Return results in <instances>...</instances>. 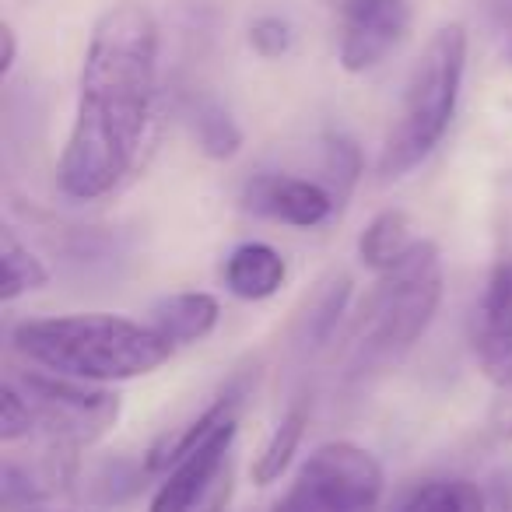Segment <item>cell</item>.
<instances>
[{
	"label": "cell",
	"instance_id": "6da1fadb",
	"mask_svg": "<svg viewBox=\"0 0 512 512\" xmlns=\"http://www.w3.org/2000/svg\"><path fill=\"white\" fill-rule=\"evenodd\" d=\"M158 46V18L144 0H116L95 18L57 162V183L71 200L109 197L141 165L155 120Z\"/></svg>",
	"mask_w": 512,
	"mask_h": 512
},
{
	"label": "cell",
	"instance_id": "7a4b0ae2",
	"mask_svg": "<svg viewBox=\"0 0 512 512\" xmlns=\"http://www.w3.org/2000/svg\"><path fill=\"white\" fill-rule=\"evenodd\" d=\"M442 281L446 278H442L439 246L428 239H418L400 264L376 274V285L344 334V386L351 390L372 386L411 355L442 306V288H446Z\"/></svg>",
	"mask_w": 512,
	"mask_h": 512
},
{
	"label": "cell",
	"instance_id": "3957f363",
	"mask_svg": "<svg viewBox=\"0 0 512 512\" xmlns=\"http://www.w3.org/2000/svg\"><path fill=\"white\" fill-rule=\"evenodd\" d=\"M11 348L43 372L102 386L151 376L169 362L176 344L127 316L78 313L22 320L11 330Z\"/></svg>",
	"mask_w": 512,
	"mask_h": 512
},
{
	"label": "cell",
	"instance_id": "277c9868",
	"mask_svg": "<svg viewBox=\"0 0 512 512\" xmlns=\"http://www.w3.org/2000/svg\"><path fill=\"white\" fill-rule=\"evenodd\" d=\"M463 74H467V29L456 22L442 25L414 60L397 116L383 137L376 162L383 183L414 172L442 144L456 116Z\"/></svg>",
	"mask_w": 512,
	"mask_h": 512
},
{
	"label": "cell",
	"instance_id": "5b68a950",
	"mask_svg": "<svg viewBox=\"0 0 512 512\" xmlns=\"http://www.w3.org/2000/svg\"><path fill=\"white\" fill-rule=\"evenodd\" d=\"M8 379L29 400L36 435H43L46 446L78 453L99 442L120 421L123 400L102 390L99 383H81V379L53 376L43 369L8 372Z\"/></svg>",
	"mask_w": 512,
	"mask_h": 512
},
{
	"label": "cell",
	"instance_id": "8992f818",
	"mask_svg": "<svg viewBox=\"0 0 512 512\" xmlns=\"http://www.w3.org/2000/svg\"><path fill=\"white\" fill-rule=\"evenodd\" d=\"M383 467L355 442H327L295 474L271 512H372L383 498Z\"/></svg>",
	"mask_w": 512,
	"mask_h": 512
},
{
	"label": "cell",
	"instance_id": "52a82bcc",
	"mask_svg": "<svg viewBox=\"0 0 512 512\" xmlns=\"http://www.w3.org/2000/svg\"><path fill=\"white\" fill-rule=\"evenodd\" d=\"M239 421H225L158 481L148 512H225Z\"/></svg>",
	"mask_w": 512,
	"mask_h": 512
},
{
	"label": "cell",
	"instance_id": "ba28073f",
	"mask_svg": "<svg viewBox=\"0 0 512 512\" xmlns=\"http://www.w3.org/2000/svg\"><path fill=\"white\" fill-rule=\"evenodd\" d=\"M337 15V60L348 74L379 67L411 32L407 0H330Z\"/></svg>",
	"mask_w": 512,
	"mask_h": 512
},
{
	"label": "cell",
	"instance_id": "9c48e42d",
	"mask_svg": "<svg viewBox=\"0 0 512 512\" xmlns=\"http://www.w3.org/2000/svg\"><path fill=\"white\" fill-rule=\"evenodd\" d=\"M239 200L249 214L288 228H320L337 211V197L330 193V186L288 176V172H256L242 183Z\"/></svg>",
	"mask_w": 512,
	"mask_h": 512
},
{
	"label": "cell",
	"instance_id": "30bf717a",
	"mask_svg": "<svg viewBox=\"0 0 512 512\" xmlns=\"http://www.w3.org/2000/svg\"><path fill=\"white\" fill-rule=\"evenodd\" d=\"M474 355L484 379L498 390L512 386V253L498 256L484 281L474 316Z\"/></svg>",
	"mask_w": 512,
	"mask_h": 512
},
{
	"label": "cell",
	"instance_id": "8fae6325",
	"mask_svg": "<svg viewBox=\"0 0 512 512\" xmlns=\"http://www.w3.org/2000/svg\"><path fill=\"white\" fill-rule=\"evenodd\" d=\"M249 390H253V379H249V372L232 376V383H228L225 390H221L218 397H214L211 404L197 414V418H190L186 425L165 432L162 439L148 449V456H144V474L165 477L186 453H190L193 446H197V442H204L214 428H221L225 421H239V411H242V404H246Z\"/></svg>",
	"mask_w": 512,
	"mask_h": 512
},
{
	"label": "cell",
	"instance_id": "7c38bea8",
	"mask_svg": "<svg viewBox=\"0 0 512 512\" xmlns=\"http://www.w3.org/2000/svg\"><path fill=\"white\" fill-rule=\"evenodd\" d=\"M288 278L285 256L267 242H242L225 260V288L242 302H264L281 292Z\"/></svg>",
	"mask_w": 512,
	"mask_h": 512
},
{
	"label": "cell",
	"instance_id": "4fadbf2b",
	"mask_svg": "<svg viewBox=\"0 0 512 512\" xmlns=\"http://www.w3.org/2000/svg\"><path fill=\"white\" fill-rule=\"evenodd\" d=\"M221 320V302L207 292H176L148 309V327L169 344H197L214 334Z\"/></svg>",
	"mask_w": 512,
	"mask_h": 512
},
{
	"label": "cell",
	"instance_id": "5bb4252c",
	"mask_svg": "<svg viewBox=\"0 0 512 512\" xmlns=\"http://www.w3.org/2000/svg\"><path fill=\"white\" fill-rule=\"evenodd\" d=\"M411 218H407L400 207H386L376 218L365 225V232L358 235V260H362L369 271L383 274L393 264H400L407 253L414 249V232Z\"/></svg>",
	"mask_w": 512,
	"mask_h": 512
},
{
	"label": "cell",
	"instance_id": "9a60e30c",
	"mask_svg": "<svg viewBox=\"0 0 512 512\" xmlns=\"http://www.w3.org/2000/svg\"><path fill=\"white\" fill-rule=\"evenodd\" d=\"M186 123H190L193 137H197L200 151H204L207 158L228 162L232 155H239L242 130L218 99H207V95L190 99V106H186Z\"/></svg>",
	"mask_w": 512,
	"mask_h": 512
},
{
	"label": "cell",
	"instance_id": "2e32d148",
	"mask_svg": "<svg viewBox=\"0 0 512 512\" xmlns=\"http://www.w3.org/2000/svg\"><path fill=\"white\" fill-rule=\"evenodd\" d=\"M306 425H309V407L302 404V400L281 414L278 428H274L271 439H267L264 449H260V456L253 460L256 484H274L281 474H285L288 463H292L295 453H299L302 439H306Z\"/></svg>",
	"mask_w": 512,
	"mask_h": 512
},
{
	"label": "cell",
	"instance_id": "e0dca14e",
	"mask_svg": "<svg viewBox=\"0 0 512 512\" xmlns=\"http://www.w3.org/2000/svg\"><path fill=\"white\" fill-rule=\"evenodd\" d=\"M0 264H4V285H0L4 306H11V302H18L22 295L36 292L50 281V267L18 239L11 225L0 228Z\"/></svg>",
	"mask_w": 512,
	"mask_h": 512
},
{
	"label": "cell",
	"instance_id": "ac0fdd59",
	"mask_svg": "<svg viewBox=\"0 0 512 512\" xmlns=\"http://www.w3.org/2000/svg\"><path fill=\"white\" fill-rule=\"evenodd\" d=\"M397 512H488V509H484V495L477 484L463 481V477H442V481H428L421 488H414L400 502Z\"/></svg>",
	"mask_w": 512,
	"mask_h": 512
},
{
	"label": "cell",
	"instance_id": "d6986e66",
	"mask_svg": "<svg viewBox=\"0 0 512 512\" xmlns=\"http://www.w3.org/2000/svg\"><path fill=\"white\" fill-rule=\"evenodd\" d=\"M351 299V281L344 278H334L327 281V288L320 292V299H316V306L309 309V323H306V344H313V348H320V344H327L330 337H334L337 323H341L344 316V306H348Z\"/></svg>",
	"mask_w": 512,
	"mask_h": 512
},
{
	"label": "cell",
	"instance_id": "ffe728a7",
	"mask_svg": "<svg viewBox=\"0 0 512 512\" xmlns=\"http://www.w3.org/2000/svg\"><path fill=\"white\" fill-rule=\"evenodd\" d=\"M323 169H327L330 193L337 197V204L348 200L355 183L362 179V151H358V144L348 141V137H327V144H323Z\"/></svg>",
	"mask_w": 512,
	"mask_h": 512
},
{
	"label": "cell",
	"instance_id": "44dd1931",
	"mask_svg": "<svg viewBox=\"0 0 512 512\" xmlns=\"http://www.w3.org/2000/svg\"><path fill=\"white\" fill-rule=\"evenodd\" d=\"M29 435H36V418H32L29 400H25V393L11 379H4V393H0V442L15 446L18 439H29Z\"/></svg>",
	"mask_w": 512,
	"mask_h": 512
},
{
	"label": "cell",
	"instance_id": "7402d4cb",
	"mask_svg": "<svg viewBox=\"0 0 512 512\" xmlns=\"http://www.w3.org/2000/svg\"><path fill=\"white\" fill-rule=\"evenodd\" d=\"M249 46L264 60H278L292 50V25L278 15H264L249 25Z\"/></svg>",
	"mask_w": 512,
	"mask_h": 512
},
{
	"label": "cell",
	"instance_id": "603a6c76",
	"mask_svg": "<svg viewBox=\"0 0 512 512\" xmlns=\"http://www.w3.org/2000/svg\"><path fill=\"white\" fill-rule=\"evenodd\" d=\"M488 425L498 439L512 442V386L509 390H498L495 404H491V411H488Z\"/></svg>",
	"mask_w": 512,
	"mask_h": 512
},
{
	"label": "cell",
	"instance_id": "cb8c5ba5",
	"mask_svg": "<svg viewBox=\"0 0 512 512\" xmlns=\"http://www.w3.org/2000/svg\"><path fill=\"white\" fill-rule=\"evenodd\" d=\"M0 39H4V53H0V78L8 81L11 71H15V60H18V36H15V25L4 22L0 25Z\"/></svg>",
	"mask_w": 512,
	"mask_h": 512
},
{
	"label": "cell",
	"instance_id": "d4e9b609",
	"mask_svg": "<svg viewBox=\"0 0 512 512\" xmlns=\"http://www.w3.org/2000/svg\"><path fill=\"white\" fill-rule=\"evenodd\" d=\"M495 18H498L505 53H509V60H512V0H495Z\"/></svg>",
	"mask_w": 512,
	"mask_h": 512
}]
</instances>
